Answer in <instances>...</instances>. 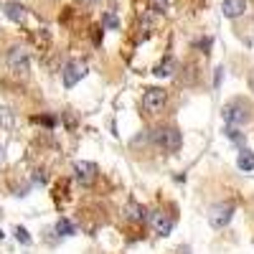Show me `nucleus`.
Masks as SVG:
<instances>
[{"label": "nucleus", "mask_w": 254, "mask_h": 254, "mask_svg": "<svg viewBox=\"0 0 254 254\" xmlns=\"http://www.w3.org/2000/svg\"><path fill=\"white\" fill-rule=\"evenodd\" d=\"M147 224H150V229L158 237H168L173 231V219L168 214H163V211H150L147 214Z\"/></svg>", "instance_id": "obj_7"}, {"label": "nucleus", "mask_w": 254, "mask_h": 254, "mask_svg": "<svg viewBox=\"0 0 254 254\" xmlns=\"http://www.w3.org/2000/svg\"><path fill=\"white\" fill-rule=\"evenodd\" d=\"M153 3H155V10L158 13H165L168 10V0H153Z\"/></svg>", "instance_id": "obj_19"}, {"label": "nucleus", "mask_w": 254, "mask_h": 254, "mask_svg": "<svg viewBox=\"0 0 254 254\" xmlns=\"http://www.w3.org/2000/svg\"><path fill=\"white\" fill-rule=\"evenodd\" d=\"M15 239H18L20 244H31V234H28L23 226H18V229H15Z\"/></svg>", "instance_id": "obj_17"}, {"label": "nucleus", "mask_w": 254, "mask_h": 254, "mask_svg": "<svg viewBox=\"0 0 254 254\" xmlns=\"http://www.w3.org/2000/svg\"><path fill=\"white\" fill-rule=\"evenodd\" d=\"M173 71H176V61L171 59V56H165L158 66L153 69V74L158 76V79H168V76H173Z\"/></svg>", "instance_id": "obj_10"}, {"label": "nucleus", "mask_w": 254, "mask_h": 254, "mask_svg": "<svg viewBox=\"0 0 254 254\" xmlns=\"http://www.w3.org/2000/svg\"><path fill=\"white\" fill-rule=\"evenodd\" d=\"M186 254H190V252H186Z\"/></svg>", "instance_id": "obj_23"}, {"label": "nucleus", "mask_w": 254, "mask_h": 254, "mask_svg": "<svg viewBox=\"0 0 254 254\" xmlns=\"http://www.w3.org/2000/svg\"><path fill=\"white\" fill-rule=\"evenodd\" d=\"M244 10H247L244 0H224V15L226 18H239V15H244Z\"/></svg>", "instance_id": "obj_9"}, {"label": "nucleus", "mask_w": 254, "mask_h": 254, "mask_svg": "<svg viewBox=\"0 0 254 254\" xmlns=\"http://www.w3.org/2000/svg\"><path fill=\"white\" fill-rule=\"evenodd\" d=\"M150 140H153L158 147L168 150V153H176L178 147H181V132L173 130V127H160V130H153Z\"/></svg>", "instance_id": "obj_3"}, {"label": "nucleus", "mask_w": 254, "mask_h": 254, "mask_svg": "<svg viewBox=\"0 0 254 254\" xmlns=\"http://www.w3.org/2000/svg\"><path fill=\"white\" fill-rule=\"evenodd\" d=\"M104 26H107V28H112V31H115V28H120V20H117V15H115L112 10H110L107 15H104Z\"/></svg>", "instance_id": "obj_18"}, {"label": "nucleus", "mask_w": 254, "mask_h": 254, "mask_svg": "<svg viewBox=\"0 0 254 254\" xmlns=\"http://www.w3.org/2000/svg\"><path fill=\"white\" fill-rule=\"evenodd\" d=\"M87 71H89L87 61H81V59L69 61V64H66V69H64V87H66V89L76 87V84H79L84 76H87Z\"/></svg>", "instance_id": "obj_4"}, {"label": "nucleus", "mask_w": 254, "mask_h": 254, "mask_svg": "<svg viewBox=\"0 0 254 254\" xmlns=\"http://www.w3.org/2000/svg\"><path fill=\"white\" fill-rule=\"evenodd\" d=\"M56 231H59V237H71L76 229H74V224L69 219H59L56 221Z\"/></svg>", "instance_id": "obj_15"}, {"label": "nucleus", "mask_w": 254, "mask_h": 254, "mask_svg": "<svg viewBox=\"0 0 254 254\" xmlns=\"http://www.w3.org/2000/svg\"><path fill=\"white\" fill-rule=\"evenodd\" d=\"M79 3H87V5H92V3H97V0H79Z\"/></svg>", "instance_id": "obj_20"}, {"label": "nucleus", "mask_w": 254, "mask_h": 254, "mask_svg": "<svg viewBox=\"0 0 254 254\" xmlns=\"http://www.w3.org/2000/svg\"><path fill=\"white\" fill-rule=\"evenodd\" d=\"M165 102H168V94L163 89H158V87H150L142 94V107L150 115H160L163 107H165Z\"/></svg>", "instance_id": "obj_5"}, {"label": "nucleus", "mask_w": 254, "mask_h": 254, "mask_svg": "<svg viewBox=\"0 0 254 254\" xmlns=\"http://www.w3.org/2000/svg\"><path fill=\"white\" fill-rule=\"evenodd\" d=\"M237 165H239V171H244V173L254 171V153L252 150H242L239 158H237Z\"/></svg>", "instance_id": "obj_13"}, {"label": "nucleus", "mask_w": 254, "mask_h": 254, "mask_svg": "<svg viewBox=\"0 0 254 254\" xmlns=\"http://www.w3.org/2000/svg\"><path fill=\"white\" fill-rule=\"evenodd\" d=\"M74 178L79 186H92L97 181V165L89 160H79L74 163Z\"/></svg>", "instance_id": "obj_8"}, {"label": "nucleus", "mask_w": 254, "mask_h": 254, "mask_svg": "<svg viewBox=\"0 0 254 254\" xmlns=\"http://www.w3.org/2000/svg\"><path fill=\"white\" fill-rule=\"evenodd\" d=\"M13 125H15L13 110H8V107H0V127H3V130H13Z\"/></svg>", "instance_id": "obj_14"}, {"label": "nucleus", "mask_w": 254, "mask_h": 254, "mask_svg": "<svg viewBox=\"0 0 254 254\" xmlns=\"http://www.w3.org/2000/svg\"><path fill=\"white\" fill-rule=\"evenodd\" d=\"M3 153H5V150H3V145H0V163H3Z\"/></svg>", "instance_id": "obj_21"}, {"label": "nucleus", "mask_w": 254, "mask_h": 254, "mask_svg": "<svg viewBox=\"0 0 254 254\" xmlns=\"http://www.w3.org/2000/svg\"><path fill=\"white\" fill-rule=\"evenodd\" d=\"M226 137H229L231 142H237V145H244V135L237 130V127H226Z\"/></svg>", "instance_id": "obj_16"}, {"label": "nucleus", "mask_w": 254, "mask_h": 254, "mask_svg": "<svg viewBox=\"0 0 254 254\" xmlns=\"http://www.w3.org/2000/svg\"><path fill=\"white\" fill-rule=\"evenodd\" d=\"M3 237H5V234H3V229H0V239H3Z\"/></svg>", "instance_id": "obj_22"}, {"label": "nucleus", "mask_w": 254, "mask_h": 254, "mask_svg": "<svg viewBox=\"0 0 254 254\" xmlns=\"http://www.w3.org/2000/svg\"><path fill=\"white\" fill-rule=\"evenodd\" d=\"M221 115H224V120L229 125H244V122H249L252 110H249V104L244 99H229L224 104V112Z\"/></svg>", "instance_id": "obj_1"}, {"label": "nucleus", "mask_w": 254, "mask_h": 254, "mask_svg": "<svg viewBox=\"0 0 254 254\" xmlns=\"http://www.w3.org/2000/svg\"><path fill=\"white\" fill-rule=\"evenodd\" d=\"M231 216H234V206L231 203H216L208 211V224H211V229H224V226H229Z\"/></svg>", "instance_id": "obj_6"}, {"label": "nucleus", "mask_w": 254, "mask_h": 254, "mask_svg": "<svg viewBox=\"0 0 254 254\" xmlns=\"http://www.w3.org/2000/svg\"><path fill=\"white\" fill-rule=\"evenodd\" d=\"M5 15L13 20V23H23V20H26V8L20 3H8L5 5Z\"/></svg>", "instance_id": "obj_12"}, {"label": "nucleus", "mask_w": 254, "mask_h": 254, "mask_svg": "<svg viewBox=\"0 0 254 254\" xmlns=\"http://www.w3.org/2000/svg\"><path fill=\"white\" fill-rule=\"evenodd\" d=\"M5 64H8V69L15 74V76H26L28 69H31V59H28V51L23 46H13L5 56Z\"/></svg>", "instance_id": "obj_2"}, {"label": "nucleus", "mask_w": 254, "mask_h": 254, "mask_svg": "<svg viewBox=\"0 0 254 254\" xmlns=\"http://www.w3.org/2000/svg\"><path fill=\"white\" fill-rule=\"evenodd\" d=\"M125 216L130 219V221H147V214H145V208L142 206H137L135 201H130L125 206Z\"/></svg>", "instance_id": "obj_11"}]
</instances>
